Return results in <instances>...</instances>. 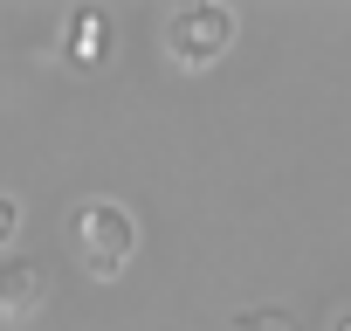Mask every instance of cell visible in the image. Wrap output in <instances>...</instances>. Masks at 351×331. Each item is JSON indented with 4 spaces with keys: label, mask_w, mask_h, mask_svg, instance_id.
Returning <instances> with one entry per match:
<instances>
[{
    "label": "cell",
    "mask_w": 351,
    "mask_h": 331,
    "mask_svg": "<svg viewBox=\"0 0 351 331\" xmlns=\"http://www.w3.org/2000/svg\"><path fill=\"white\" fill-rule=\"evenodd\" d=\"M76 249H83V262H90L97 276H117L124 255H131V214L110 207V201H90V207L76 214Z\"/></svg>",
    "instance_id": "6da1fadb"
},
{
    "label": "cell",
    "mask_w": 351,
    "mask_h": 331,
    "mask_svg": "<svg viewBox=\"0 0 351 331\" xmlns=\"http://www.w3.org/2000/svg\"><path fill=\"white\" fill-rule=\"evenodd\" d=\"M42 304H49V276L35 262H8V269H0V317H8V324H28Z\"/></svg>",
    "instance_id": "7a4b0ae2"
},
{
    "label": "cell",
    "mask_w": 351,
    "mask_h": 331,
    "mask_svg": "<svg viewBox=\"0 0 351 331\" xmlns=\"http://www.w3.org/2000/svg\"><path fill=\"white\" fill-rule=\"evenodd\" d=\"M221 35H228V14H180V21H172V42H180V56H186V62L214 56V49H221Z\"/></svg>",
    "instance_id": "3957f363"
},
{
    "label": "cell",
    "mask_w": 351,
    "mask_h": 331,
    "mask_svg": "<svg viewBox=\"0 0 351 331\" xmlns=\"http://www.w3.org/2000/svg\"><path fill=\"white\" fill-rule=\"evenodd\" d=\"M76 56H83V62H90V56H104V21H97V14H83V21H76Z\"/></svg>",
    "instance_id": "277c9868"
},
{
    "label": "cell",
    "mask_w": 351,
    "mask_h": 331,
    "mask_svg": "<svg viewBox=\"0 0 351 331\" xmlns=\"http://www.w3.org/2000/svg\"><path fill=\"white\" fill-rule=\"evenodd\" d=\"M14 228H21V207H14L8 194H0V249H8V242H14Z\"/></svg>",
    "instance_id": "5b68a950"
}]
</instances>
